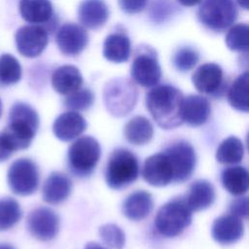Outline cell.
Masks as SVG:
<instances>
[{
    "instance_id": "cell-1",
    "label": "cell",
    "mask_w": 249,
    "mask_h": 249,
    "mask_svg": "<svg viewBox=\"0 0 249 249\" xmlns=\"http://www.w3.org/2000/svg\"><path fill=\"white\" fill-rule=\"evenodd\" d=\"M182 92L171 85L154 87L146 95V107L154 121L163 129H171L183 124L181 110Z\"/></svg>"
},
{
    "instance_id": "cell-2",
    "label": "cell",
    "mask_w": 249,
    "mask_h": 249,
    "mask_svg": "<svg viewBox=\"0 0 249 249\" xmlns=\"http://www.w3.org/2000/svg\"><path fill=\"white\" fill-rule=\"evenodd\" d=\"M39 128V116L28 104L23 102L15 103L9 113L8 124L1 135L14 153L30 146Z\"/></svg>"
},
{
    "instance_id": "cell-3",
    "label": "cell",
    "mask_w": 249,
    "mask_h": 249,
    "mask_svg": "<svg viewBox=\"0 0 249 249\" xmlns=\"http://www.w3.org/2000/svg\"><path fill=\"white\" fill-rule=\"evenodd\" d=\"M192 217L193 211L185 198H173L159 209L155 218V227L162 236L174 237L191 225Z\"/></svg>"
},
{
    "instance_id": "cell-4",
    "label": "cell",
    "mask_w": 249,
    "mask_h": 249,
    "mask_svg": "<svg viewBox=\"0 0 249 249\" xmlns=\"http://www.w3.org/2000/svg\"><path fill=\"white\" fill-rule=\"evenodd\" d=\"M138 175L139 163L134 154L123 148L113 151L105 170V180L111 189L121 190L134 182Z\"/></svg>"
},
{
    "instance_id": "cell-5",
    "label": "cell",
    "mask_w": 249,
    "mask_h": 249,
    "mask_svg": "<svg viewBox=\"0 0 249 249\" xmlns=\"http://www.w3.org/2000/svg\"><path fill=\"white\" fill-rule=\"evenodd\" d=\"M137 89L128 80L117 78L109 81L103 89V99L107 111L114 117L129 114L137 101Z\"/></svg>"
},
{
    "instance_id": "cell-6",
    "label": "cell",
    "mask_w": 249,
    "mask_h": 249,
    "mask_svg": "<svg viewBox=\"0 0 249 249\" xmlns=\"http://www.w3.org/2000/svg\"><path fill=\"white\" fill-rule=\"evenodd\" d=\"M101 156L98 141L91 136H82L74 141L68 150V165L80 177L90 175Z\"/></svg>"
},
{
    "instance_id": "cell-7",
    "label": "cell",
    "mask_w": 249,
    "mask_h": 249,
    "mask_svg": "<svg viewBox=\"0 0 249 249\" xmlns=\"http://www.w3.org/2000/svg\"><path fill=\"white\" fill-rule=\"evenodd\" d=\"M197 16L204 26L220 32L235 21L237 8L233 0H201Z\"/></svg>"
},
{
    "instance_id": "cell-8",
    "label": "cell",
    "mask_w": 249,
    "mask_h": 249,
    "mask_svg": "<svg viewBox=\"0 0 249 249\" xmlns=\"http://www.w3.org/2000/svg\"><path fill=\"white\" fill-rule=\"evenodd\" d=\"M39 169L30 159H18L9 167L7 182L16 195L29 196L35 193L39 186Z\"/></svg>"
},
{
    "instance_id": "cell-9",
    "label": "cell",
    "mask_w": 249,
    "mask_h": 249,
    "mask_svg": "<svg viewBox=\"0 0 249 249\" xmlns=\"http://www.w3.org/2000/svg\"><path fill=\"white\" fill-rule=\"evenodd\" d=\"M163 152L168 157L173 169L172 182L183 183L189 180L196 164V155L193 146L186 141H177Z\"/></svg>"
},
{
    "instance_id": "cell-10",
    "label": "cell",
    "mask_w": 249,
    "mask_h": 249,
    "mask_svg": "<svg viewBox=\"0 0 249 249\" xmlns=\"http://www.w3.org/2000/svg\"><path fill=\"white\" fill-rule=\"evenodd\" d=\"M27 228L35 238L48 241L59 231V217L49 207H37L27 217Z\"/></svg>"
},
{
    "instance_id": "cell-11",
    "label": "cell",
    "mask_w": 249,
    "mask_h": 249,
    "mask_svg": "<svg viewBox=\"0 0 249 249\" xmlns=\"http://www.w3.org/2000/svg\"><path fill=\"white\" fill-rule=\"evenodd\" d=\"M130 75L133 81L145 88L156 86L161 76L160 67L155 53L140 52L132 61Z\"/></svg>"
},
{
    "instance_id": "cell-12",
    "label": "cell",
    "mask_w": 249,
    "mask_h": 249,
    "mask_svg": "<svg viewBox=\"0 0 249 249\" xmlns=\"http://www.w3.org/2000/svg\"><path fill=\"white\" fill-rule=\"evenodd\" d=\"M16 45L18 53L25 57H36L48 45V33L39 25H24L16 33Z\"/></svg>"
},
{
    "instance_id": "cell-13",
    "label": "cell",
    "mask_w": 249,
    "mask_h": 249,
    "mask_svg": "<svg viewBox=\"0 0 249 249\" xmlns=\"http://www.w3.org/2000/svg\"><path fill=\"white\" fill-rule=\"evenodd\" d=\"M142 175L144 180L154 187H164L173 181V169L164 152L146 159Z\"/></svg>"
},
{
    "instance_id": "cell-14",
    "label": "cell",
    "mask_w": 249,
    "mask_h": 249,
    "mask_svg": "<svg viewBox=\"0 0 249 249\" xmlns=\"http://www.w3.org/2000/svg\"><path fill=\"white\" fill-rule=\"evenodd\" d=\"M89 35L86 29L76 23H65L57 31L56 44L65 55H77L88 45Z\"/></svg>"
},
{
    "instance_id": "cell-15",
    "label": "cell",
    "mask_w": 249,
    "mask_h": 249,
    "mask_svg": "<svg viewBox=\"0 0 249 249\" xmlns=\"http://www.w3.org/2000/svg\"><path fill=\"white\" fill-rule=\"evenodd\" d=\"M192 81L199 92L217 95L224 87L223 69L216 63H204L194 72Z\"/></svg>"
},
{
    "instance_id": "cell-16",
    "label": "cell",
    "mask_w": 249,
    "mask_h": 249,
    "mask_svg": "<svg viewBox=\"0 0 249 249\" xmlns=\"http://www.w3.org/2000/svg\"><path fill=\"white\" fill-rule=\"evenodd\" d=\"M244 233L241 219L231 215H222L214 220L211 228L213 239L221 245H231L237 242Z\"/></svg>"
},
{
    "instance_id": "cell-17",
    "label": "cell",
    "mask_w": 249,
    "mask_h": 249,
    "mask_svg": "<svg viewBox=\"0 0 249 249\" xmlns=\"http://www.w3.org/2000/svg\"><path fill=\"white\" fill-rule=\"evenodd\" d=\"M87 128V121L75 111L60 114L53 122V131L54 136L64 142L73 140Z\"/></svg>"
},
{
    "instance_id": "cell-18",
    "label": "cell",
    "mask_w": 249,
    "mask_h": 249,
    "mask_svg": "<svg viewBox=\"0 0 249 249\" xmlns=\"http://www.w3.org/2000/svg\"><path fill=\"white\" fill-rule=\"evenodd\" d=\"M211 114L209 101L201 95L191 94L183 98L182 102V120L192 126L204 124Z\"/></svg>"
},
{
    "instance_id": "cell-19",
    "label": "cell",
    "mask_w": 249,
    "mask_h": 249,
    "mask_svg": "<svg viewBox=\"0 0 249 249\" xmlns=\"http://www.w3.org/2000/svg\"><path fill=\"white\" fill-rule=\"evenodd\" d=\"M72 183L69 177L61 172H53L46 179L43 186V199L50 204H58L70 195Z\"/></svg>"
},
{
    "instance_id": "cell-20",
    "label": "cell",
    "mask_w": 249,
    "mask_h": 249,
    "mask_svg": "<svg viewBox=\"0 0 249 249\" xmlns=\"http://www.w3.org/2000/svg\"><path fill=\"white\" fill-rule=\"evenodd\" d=\"M109 12L103 0H83L78 8L80 22L91 29L101 27L108 19Z\"/></svg>"
},
{
    "instance_id": "cell-21",
    "label": "cell",
    "mask_w": 249,
    "mask_h": 249,
    "mask_svg": "<svg viewBox=\"0 0 249 249\" xmlns=\"http://www.w3.org/2000/svg\"><path fill=\"white\" fill-rule=\"evenodd\" d=\"M83 85V77L79 69L73 65H62L54 70L52 76L53 89L63 95H68Z\"/></svg>"
},
{
    "instance_id": "cell-22",
    "label": "cell",
    "mask_w": 249,
    "mask_h": 249,
    "mask_svg": "<svg viewBox=\"0 0 249 249\" xmlns=\"http://www.w3.org/2000/svg\"><path fill=\"white\" fill-rule=\"evenodd\" d=\"M151 194L145 191H136L130 194L123 203L124 215L132 221L145 219L153 209Z\"/></svg>"
},
{
    "instance_id": "cell-23",
    "label": "cell",
    "mask_w": 249,
    "mask_h": 249,
    "mask_svg": "<svg viewBox=\"0 0 249 249\" xmlns=\"http://www.w3.org/2000/svg\"><path fill=\"white\" fill-rule=\"evenodd\" d=\"M185 200L193 212L208 208L215 200L213 185L207 180H197L194 182L190 186Z\"/></svg>"
},
{
    "instance_id": "cell-24",
    "label": "cell",
    "mask_w": 249,
    "mask_h": 249,
    "mask_svg": "<svg viewBox=\"0 0 249 249\" xmlns=\"http://www.w3.org/2000/svg\"><path fill=\"white\" fill-rule=\"evenodd\" d=\"M104 57L115 63H122L130 55V41L124 33H111L103 43Z\"/></svg>"
},
{
    "instance_id": "cell-25",
    "label": "cell",
    "mask_w": 249,
    "mask_h": 249,
    "mask_svg": "<svg viewBox=\"0 0 249 249\" xmlns=\"http://www.w3.org/2000/svg\"><path fill=\"white\" fill-rule=\"evenodd\" d=\"M19 13L30 23H44L53 17V5L50 0H20Z\"/></svg>"
},
{
    "instance_id": "cell-26",
    "label": "cell",
    "mask_w": 249,
    "mask_h": 249,
    "mask_svg": "<svg viewBox=\"0 0 249 249\" xmlns=\"http://www.w3.org/2000/svg\"><path fill=\"white\" fill-rule=\"evenodd\" d=\"M124 133L129 143L133 145H145L152 139L154 128L147 118L136 116L127 122Z\"/></svg>"
},
{
    "instance_id": "cell-27",
    "label": "cell",
    "mask_w": 249,
    "mask_h": 249,
    "mask_svg": "<svg viewBox=\"0 0 249 249\" xmlns=\"http://www.w3.org/2000/svg\"><path fill=\"white\" fill-rule=\"evenodd\" d=\"M248 170L243 166H231L223 170V187L233 196H242L248 191Z\"/></svg>"
},
{
    "instance_id": "cell-28",
    "label": "cell",
    "mask_w": 249,
    "mask_h": 249,
    "mask_svg": "<svg viewBox=\"0 0 249 249\" xmlns=\"http://www.w3.org/2000/svg\"><path fill=\"white\" fill-rule=\"evenodd\" d=\"M230 105L237 111L247 113L249 111V75L245 71L239 75L228 91Z\"/></svg>"
},
{
    "instance_id": "cell-29",
    "label": "cell",
    "mask_w": 249,
    "mask_h": 249,
    "mask_svg": "<svg viewBox=\"0 0 249 249\" xmlns=\"http://www.w3.org/2000/svg\"><path fill=\"white\" fill-rule=\"evenodd\" d=\"M243 143L235 136H230L223 140L216 152V160L223 164L237 163L243 159Z\"/></svg>"
},
{
    "instance_id": "cell-30",
    "label": "cell",
    "mask_w": 249,
    "mask_h": 249,
    "mask_svg": "<svg viewBox=\"0 0 249 249\" xmlns=\"http://www.w3.org/2000/svg\"><path fill=\"white\" fill-rule=\"evenodd\" d=\"M22 212L18 202L12 197L0 198V230L13 228L21 218Z\"/></svg>"
},
{
    "instance_id": "cell-31",
    "label": "cell",
    "mask_w": 249,
    "mask_h": 249,
    "mask_svg": "<svg viewBox=\"0 0 249 249\" xmlns=\"http://www.w3.org/2000/svg\"><path fill=\"white\" fill-rule=\"evenodd\" d=\"M21 78V66L18 60L10 53L0 55V82L4 85H14Z\"/></svg>"
},
{
    "instance_id": "cell-32",
    "label": "cell",
    "mask_w": 249,
    "mask_h": 249,
    "mask_svg": "<svg viewBox=\"0 0 249 249\" xmlns=\"http://www.w3.org/2000/svg\"><path fill=\"white\" fill-rule=\"evenodd\" d=\"M249 27L245 23H238L230 28L226 36L228 48L235 52H247L249 47Z\"/></svg>"
},
{
    "instance_id": "cell-33",
    "label": "cell",
    "mask_w": 249,
    "mask_h": 249,
    "mask_svg": "<svg viewBox=\"0 0 249 249\" xmlns=\"http://www.w3.org/2000/svg\"><path fill=\"white\" fill-rule=\"evenodd\" d=\"M99 235L104 244L112 249H123L125 235L123 230L115 224H105L99 228Z\"/></svg>"
},
{
    "instance_id": "cell-34",
    "label": "cell",
    "mask_w": 249,
    "mask_h": 249,
    "mask_svg": "<svg viewBox=\"0 0 249 249\" xmlns=\"http://www.w3.org/2000/svg\"><path fill=\"white\" fill-rule=\"evenodd\" d=\"M94 95L89 89H79L67 95L64 104L73 111H83L89 109L92 105Z\"/></svg>"
},
{
    "instance_id": "cell-35",
    "label": "cell",
    "mask_w": 249,
    "mask_h": 249,
    "mask_svg": "<svg viewBox=\"0 0 249 249\" xmlns=\"http://www.w3.org/2000/svg\"><path fill=\"white\" fill-rule=\"evenodd\" d=\"M198 61V53L196 50L186 47L179 49L174 56H173V63L174 66L182 72L189 71L195 67V65Z\"/></svg>"
},
{
    "instance_id": "cell-36",
    "label": "cell",
    "mask_w": 249,
    "mask_h": 249,
    "mask_svg": "<svg viewBox=\"0 0 249 249\" xmlns=\"http://www.w3.org/2000/svg\"><path fill=\"white\" fill-rule=\"evenodd\" d=\"M230 212L231 215L239 219H247L248 217V198L246 196L233 199L230 204Z\"/></svg>"
},
{
    "instance_id": "cell-37",
    "label": "cell",
    "mask_w": 249,
    "mask_h": 249,
    "mask_svg": "<svg viewBox=\"0 0 249 249\" xmlns=\"http://www.w3.org/2000/svg\"><path fill=\"white\" fill-rule=\"evenodd\" d=\"M148 0H119L120 8L128 14L139 13L147 5Z\"/></svg>"
},
{
    "instance_id": "cell-38",
    "label": "cell",
    "mask_w": 249,
    "mask_h": 249,
    "mask_svg": "<svg viewBox=\"0 0 249 249\" xmlns=\"http://www.w3.org/2000/svg\"><path fill=\"white\" fill-rule=\"evenodd\" d=\"M12 154H13V152L6 145L4 139L1 135V132H0V161L7 160L12 156Z\"/></svg>"
},
{
    "instance_id": "cell-39",
    "label": "cell",
    "mask_w": 249,
    "mask_h": 249,
    "mask_svg": "<svg viewBox=\"0 0 249 249\" xmlns=\"http://www.w3.org/2000/svg\"><path fill=\"white\" fill-rule=\"evenodd\" d=\"M180 4H182L183 6H188V7H191V6H195V5H197L201 2V0H177Z\"/></svg>"
},
{
    "instance_id": "cell-40",
    "label": "cell",
    "mask_w": 249,
    "mask_h": 249,
    "mask_svg": "<svg viewBox=\"0 0 249 249\" xmlns=\"http://www.w3.org/2000/svg\"><path fill=\"white\" fill-rule=\"evenodd\" d=\"M84 249H106V248L96 242H88Z\"/></svg>"
},
{
    "instance_id": "cell-41",
    "label": "cell",
    "mask_w": 249,
    "mask_h": 249,
    "mask_svg": "<svg viewBox=\"0 0 249 249\" xmlns=\"http://www.w3.org/2000/svg\"><path fill=\"white\" fill-rule=\"evenodd\" d=\"M240 7H242L245 10H248L249 7V0H236Z\"/></svg>"
},
{
    "instance_id": "cell-42",
    "label": "cell",
    "mask_w": 249,
    "mask_h": 249,
    "mask_svg": "<svg viewBox=\"0 0 249 249\" xmlns=\"http://www.w3.org/2000/svg\"><path fill=\"white\" fill-rule=\"evenodd\" d=\"M0 249H15V248L7 244H0Z\"/></svg>"
},
{
    "instance_id": "cell-43",
    "label": "cell",
    "mask_w": 249,
    "mask_h": 249,
    "mask_svg": "<svg viewBox=\"0 0 249 249\" xmlns=\"http://www.w3.org/2000/svg\"><path fill=\"white\" fill-rule=\"evenodd\" d=\"M2 110H3V107H2V102H1V99H0V117L2 115Z\"/></svg>"
}]
</instances>
